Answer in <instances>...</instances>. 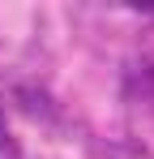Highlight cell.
Returning a JSON list of instances; mask_svg holds the SVG:
<instances>
[{"instance_id":"6da1fadb","label":"cell","mask_w":154,"mask_h":159,"mask_svg":"<svg viewBox=\"0 0 154 159\" xmlns=\"http://www.w3.org/2000/svg\"><path fill=\"white\" fill-rule=\"evenodd\" d=\"M13 99H17L22 112H26V116H34V120H56V116H60L56 99H51L43 86H34V82H17V86H13Z\"/></svg>"},{"instance_id":"3957f363","label":"cell","mask_w":154,"mask_h":159,"mask_svg":"<svg viewBox=\"0 0 154 159\" xmlns=\"http://www.w3.org/2000/svg\"><path fill=\"white\" fill-rule=\"evenodd\" d=\"M0 151H4L9 159H17V142H13V138H9V129H4V116H0Z\"/></svg>"},{"instance_id":"7a4b0ae2","label":"cell","mask_w":154,"mask_h":159,"mask_svg":"<svg viewBox=\"0 0 154 159\" xmlns=\"http://www.w3.org/2000/svg\"><path fill=\"white\" fill-rule=\"evenodd\" d=\"M124 95L141 99V103H154V60H133L124 69Z\"/></svg>"}]
</instances>
